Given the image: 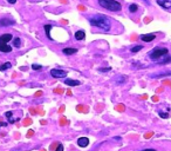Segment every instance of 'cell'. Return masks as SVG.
<instances>
[{
  "instance_id": "obj_1",
  "label": "cell",
  "mask_w": 171,
  "mask_h": 151,
  "mask_svg": "<svg viewBox=\"0 0 171 151\" xmlns=\"http://www.w3.org/2000/svg\"><path fill=\"white\" fill-rule=\"evenodd\" d=\"M89 22L91 26L94 27H97V28H101L103 31H109L110 27H111V21L110 19L107 17V15H103V14H95V15H91L88 18Z\"/></svg>"
},
{
  "instance_id": "obj_2",
  "label": "cell",
  "mask_w": 171,
  "mask_h": 151,
  "mask_svg": "<svg viewBox=\"0 0 171 151\" xmlns=\"http://www.w3.org/2000/svg\"><path fill=\"white\" fill-rule=\"evenodd\" d=\"M11 40H13V35L11 33H4L0 35V52L4 53L12 52V46L8 44Z\"/></svg>"
},
{
  "instance_id": "obj_3",
  "label": "cell",
  "mask_w": 171,
  "mask_h": 151,
  "mask_svg": "<svg viewBox=\"0 0 171 151\" xmlns=\"http://www.w3.org/2000/svg\"><path fill=\"white\" fill-rule=\"evenodd\" d=\"M98 5L111 12H118L122 8V5L116 0H98Z\"/></svg>"
},
{
  "instance_id": "obj_4",
  "label": "cell",
  "mask_w": 171,
  "mask_h": 151,
  "mask_svg": "<svg viewBox=\"0 0 171 151\" xmlns=\"http://www.w3.org/2000/svg\"><path fill=\"white\" fill-rule=\"evenodd\" d=\"M168 52L169 51L165 47H156V48H154L152 51L149 52V57L152 60H160L161 58H164L168 54Z\"/></svg>"
},
{
  "instance_id": "obj_5",
  "label": "cell",
  "mask_w": 171,
  "mask_h": 151,
  "mask_svg": "<svg viewBox=\"0 0 171 151\" xmlns=\"http://www.w3.org/2000/svg\"><path fill=\"white\" fill-rule=\"evenodd\" d=\"M51 76L54 78H65L67 76V72L60 69H52L51 70Z\"/></svg>"
},
{
  "instance_id": "obj_6",
  "label": "cell",
  "mask_w": 171,
  "mask_h": 151,
  "mask_svg": "<svg viewBox=\"0 0 171 151\" xmlns=\"http://www.w3.org/2000/svg\"><path fill=\"white\" fill-rule=\"evenodd\" d=\"M157 4L165 9H171V0H157Z\"/></svg>"
},
{
  "instance_id": "obj_7",
  "label": "cell",
  "mask_w": 171,
  "mask_h": 151,
  "mask_svg": "<svg viewBox=\"0 0 171 151\" xmlns=\"http://www.w3.org/2000/svg\"><path fill=\"white\" fill-rule=\"evenodd\" d=\"M78 145L80 148H87L89 145V139L87 137H81L78 139Z\"/></svg>"
},
{
  "instance_id": "obj_8",
  "label": "cell",
  "mask_w": 171,
  "mask_h": 151,
  "mask_svg": "<svg viewBox=\"0 0 171 151\" xmlns=\"http://www.w3.org/2000/svg\"><path fill=\"white\" fill-rule=\"evenodd\" d=\"M14 24H15V21L13 19H7V18L0 19V26H12Z\"/></svg>"
},
{
  "instance_id": "obj_9",
  "label": "cell",
  "mask_w": 171,
  "mask_h": 151,
  "mask_svg": "<svg viewBox=\"0 0 171 151\" xmlns=\"http://www.w3.org/2000/svg\"><path fill=\"white\" fill-rule=\"evenodd\" d=\"M155 38H156V35H155V34H152V33H150V34H143V35H141V39H142L143 41H145V43H150V41H152Z\"/></svg>"
},
{
  "instance_id": "obj_10",
  "label": "cell",
  "mask_w": 171,
  "mask_h": 151,
  "mask_svg": "<svg viewBox=\"0 0 171 151\" xmlns=\"http://www.w3.org/2000/svg\"><path fill=\"white\" fill-rule=\"evenodd\" d=\"M62 52L66 54V56H72V54H75L78 52V48H72V47H66L62 50Z\"/></svg>"
},
{
  "instance_id": "obj_11",
  "label": "cell",
  "mask_w": 171,
  "mask_h": 151,
  "mask_svg": "<svg viewBox=\"0 0 171 151\" xmlns=\"http://www.w3.org/2000/svg\"><path fill=\"white\" fill-rule=\"evenodd\" d=\"M65 84L69 85V86H78V85H80V82L74 80V79H65Z\"/></svg>"
},
{
  "instance_id": "obj_12",
  "label": "cell",
  "mask_w": 171,
  "mask_h": 151,
  "mask_svg": "<svg viewBox=\"0 0 171 151\" xmlns=\"http://www.w3.org/2000/svg\"><path fill=\"white\" fill-rule=\"evenodd\" d=\"M169 76H171V70H170V71H165V72H162V73L152 74L151 77H152V78H163V77H169Z\"/></svg>"
},
{
  "instance_id": "obj_13",
  "label": "cell",
  "mask_w": 171,
  "mask_h": 151,
  "mask_svg": "<svg viewBox=\"0 0 171 151\" xmlns=\"http://www.w3.org/2000/svg\"><path fill=\"white\" fill-rule=\"evenodd\" d=\"M86 38L85 31H76L75 32V39L76 40H83Z\"/></svg>"
},
{
  "instance_id": "obj_14",
  "label": "cell",
  "mask_w": 171,
  "mask_h": 151,
  "mask_svg": "<svg viewBox=\"0 0 171 151\" xmlns=\"http://www.w3.org/2000/svg\"><path fill=\"white\" fill-rule=\"evenodd\" d=\"M12 115H13V113H12V111H7V112L5 113V116L8 118V123H14V122H18V121H19V118H13V117H12Z\"/></svg>"
},
{
  "instance_id": "obj_15",
  "label": "cell",
  "mask_w": 171,
  "mask_h": 151,
  "mask_svg": "<svg viewBox=\"0 0 171 151\" xmlns=\"http://www.w3.org/2000/svg\"><path fill=\"white\" fill-rule=\"evenodd\" d=\"M125 80H127V77H124V76H118V77L116 78V84H117V85H122V84L125 83Z\"/></svg>"
},
{
  "instance_id": "obj_16",
  "label": "cell",
  "mask_w": 171,
  "mask_h": 151,
  "mask_svg": "<svg viewBox=\"0 0 171 151\" xmlns=\"http://www.w3.org/2000/svg\"><path fill=\"white\" fill-rule=\"evenodd\" d=\"M11 66H12V64L7 61V63H5V64H2V65L0 66V71H6V70H7V69H9Z\"/></svg>"
},
{
  "instance_id": "obj_17",
  "label": "cell",
  "mask_w": 171,
  "mask_h": 151,
  "mask_svg": "<svg viewBox=\"0 0 171 151\" xmlns=\"http://www.w3.org/2000/svg\"><path fill=\"white\" fill-rule=\"evenodd\" d=\"M138 9V6L136 5V4H131L130 6H129V11L131 12V13H134V12H136Z\"/></svg>"
},
{
  "instance_id": "obj_18",
  "label": "cell",
  "mask_w": 171,
  "mask_h": 151,
  "mask_svg": "<svg viewBox=\"0 0 171 151\" xmlns=\"http://www.w3.org/2000/svg\"><path fill=\"white\" fill-rule=\"evenodd\" d=\"M20 44H21V41H20V38H14L13 39V45L15 46V47H20Z\"/></svg>"
},
{
  "instance_id": "obj_19",
  "label": "cell",
  "mask_w": 171,
  "mask_h": 151,
  "mask_svg": "<svg viewBox=\"0 0 171 151\" xmlns=\"http://www.w3.org/2000/svg\"><path fill=\"white\" fill-rule=\"evenodd\" d=\"M51 28H52V26H51V25H46V26H45V31H46V34H47L48 39H52V38H51V34H49Z\"/></svg>"
},
{
  "instance_id": "obj_20",
  "label": "cell",
  "mask_w": 171,
  "mask_h": 151,
  "mask_svg": "<svg viewBox=\"0 0 171 151\" xmlns=\"http://www.w3.org/2000/svg\"><path fill=\"white\" fill-rule=\"evenodd\" d=\"M142 47H143L142 45H137V46H135V47H133V48H131V52H133V53H136V52L141 51V50H142Z\"/></svg>"
},
{
  "instance_id": "obj_21",
  "label": "cell",
  "mask_w": 171,
  "mask_h": 151,
  "mask_svg": "<svg viewBox=\"0 0 171 151\" xmlns=\"http://www.w3.org/2000/svg\"><path fill=\"white\" fill-rule=\"evenodd\" d=\"M32 69H33V70H41L42 66H41V65H38V64H33V65H32Z\"/></svg>"
},
{
  "instance_id": "obj_22",
  "label": "cell",
  "mask_w": 171,
  "mask_h": 151,
  "mask_svg": "<svg viewBox=\"0 0 171 151\" xmlns=\"http://www.w3.org/2000/svg\"><path fill=\"white\" fill-rule=\"evenodd\" d=\"M55 151H63V145H62V144H58Z\"/></svg>"
},
{
  "instance_id": "obj_23",
  "label": "cell",
  "mask_w": 171,
  "mask_h": 151,
  "mask_svg": "<svg viewBox=\"0 0 171 151\" xmlns=\"http://www.w3.org/2000/svg\"><path fill=\"white\" fill-rule=\"evenodd\" d=\"M110 70H111L110 67H107V69H98L100 72H108V71H110Z\"/></svg>"
},
{
  "instance_id": "obj_24",
  "label": "cell",
  "mask_w": 171,
  "mask_h": 151,
  "mask_svg": "<svg viewBox=\"0 0 171 151\" xmlns=\"http://www.w3.org/2000/svg\"><path fill=\"white\" fill-rule=\"evenodd\" d=\"M66 123H67V119H66L65 117H62V118H61V121H60V124H61V125H65Z\"/></svg>"
},
{
  "instance_id": "obj_25",
  "label": "cell",
  "mask_w": 171,
  "mask_h": 151,
  "mask_svg": "<svg viewBox=\"0 0 171 151\" xmlns=\"http://www.w3.org/2000/svg\"><path fill=\"white\" fill-rule=\"evenodd\" d=\"M31 123H32V121H31L29 118H27V119H25V123H24V124H25V125H29Z\"/></svg>"
},
{
  "instance_id": "obj_26",
  "label": "cell",
  "mask_w": 171,
  "mask_h": 151,
  "mask_svg": "<svg viewBox=\"0 0 171 151\" xmlns=\"http://www.w3.org/2000/svg\"><path fill=\"white\" fill-rule=\"evenodd\" d=\"M33 134H34V131H33V130H29V131H28V134H27V137H32V136H33Z\"/></svg>"
},
{
  "instance_id": "obj_27",
  "label": "cell",
  "mask_w": 171,
  "mask_h": 151,
  "mask_svg": "<svg viewBox=\"0 0 171 151\" xmlns=\"http://www.w3.org/2000/svg\"><path fill=\"white\" fill-rule=\"evenodd\" d=\"M152 136V132H149V134H147V135H144V138H150Z\"/></svg>"
},
{
  "instance_id": "obj_28",
  "label": "cell",
  "mask_w": 171,
  "mask_h": 151,
  "mask_svg": "<svg viewBox=\"0 0 171 151\" xmlns=\"http://www.w3.org/2000/svg\"><path fill=\"white\" fill-rule=\"evenodd\" d=\"M116 110H120V111H121V110H123V105H120V106H117V108H116Z\"/></svg>"
},
{
  "instance_id": "obj_29",
  "label": "cell",
  "mask_w": 171,
  "mask_h": 151,
  "mask_svg": "<svg viewBox=\"0 0 171 151\" xmlns=\"http://www.w3.org/2000/svg\"><path fill=\"white\" fill-rule=\"evenodd\" d=\"M41 95H42V92H41V91H39V92H36V93H35V96H36V97H39V96H41Z\"/></svg>"
},
{
  "instance_id": "obj_30",
  "label": "cell",
  "mask_w": 171,
  "mask_h": 151,
  "mask_svg": "<svg viewBox=\"0 0 171 151\" xmlns=\"http://www.w3.org/2000/svg\"><path fill=\"white\" fill-rule=\"evenodd\" d=\"M7 1H8L9 4H15V1H16V0H7Z\"/></svg>"
},
{
  "instance_id": "obj_31",
  "label": "cell",
  "mask_w": 171,
  "mask_h": 151,
  "mask_svg": "<svg viewBox=\"0 0 171 151\" xmlns=\"http://www.w3.org/2000/svg\"><path fill=\"white\" fill-rule=\"evenodd\" d=\"M142 151H156L155 149H144V150H142Z\"/></svg>"
},
{
  "instance_id": "obj_32",
  "label": "cell",
  "mask_w": 171,
  "mask_h": 151,
  "mask_svg": "<svg viewBox=\"0 0 171 151\" xmlns=\"http://www.w3.org/2000/svg\"><path fill=\"white\" fill-rule=\"evenodd\" d=\"M114 139H116V141H121V138H120V137H114Z\"/></svg>"
}]
</instances>
